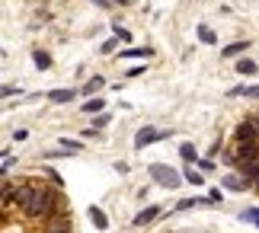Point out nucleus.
<instances>
[{"label":"nucleus","instance_id":"20","mask_svg":"<svg viewBox=\"0 0 259 233\" xmlns=\"http://www.w3.org/2000/svg\"><path fill=\"white\" fill-rule=\"evenodd\" d=\"M35 67L38 70H48V67H52V58H48L45 52H35Z\"/></svg>","mask_w":259,"mask_h":233},{"label":"nucleus","instance_id":"15","mask_svg":"<svg viewBox=\"0 0 259 233\" xmlns=\"http://www.w3.org/2000/svg\"><path fill=\"white\" fill-rule=\"evenodd\" d=\"M246 45H250V42H231V45H224V48H221V55H224V58H234V55L246 52Z\"/></svg>","mask_w":259,"mask_h":233},{"label":"nucleus","instance_id":"16","mask_svg":"<svg viewBox=\"0 0 259 233\" xmlns=\"http://www.w3.org/2000/svg\"><path fill=\"white\" fill-rule=\"evenodd\" d=\"M183 176H186V182H192V185H205V179H202V173H198V169H195L192 163L186 166V173H183Z\"/></svg>","mask_w":259,"mask_h":233},{"label":"nucleus","instance_id":"7","mask_svg":"<svg viewBox=\"0 0 259 233\" xmlns=\"http://www.w3.org/2000/svg\"><path fill=\"white\" fill-rule=\"evenodd\" d=\"M163 214V208L160 205H151V208H144L141 214H135V227H144V224H151V220H157Z\"/></svg>","mask_w":259,"mask_h":233},{"label":"nucleus","instance_id":"6","mask_svg":"<svg viewBox=\"0 0 259 233\" xmlns=\"http://www.w3.org/2000/svg\"><path fill=\"white\" fill-rule=\"evenodd\" d=\"M221 185H227V189H231V192H246V189L253 185V182L246 179L243 173H240V176H237V173H227V176L221 179Z\"/></svg>","mask_w":259,"mask_h":233},{"label":"nucleus","instance_id":"22","mask_svg":"<svg viewBox=\"0 0 259 233\" xmlns=\"http://www.w3.org/2000/svg\"><path fill=\"white\" fill-rule=\"evenodd\" d=\"M61 150H64V154H77V150H80V141H61Z\"/></svg>","mask_w":259,"mask_h":233},{"label":"nucleus","instance_id":"28","mask_svg":"<svg viewBox=\"0 0 259 233\" xmlns=\"http://www.w3.org/2000/svg\"><path fill=\"white\" fill-rule=\"evenodd\" d=\"M208 198H211L214 205H218V201H221V189H211V192H208Z\"/></svg>","mask_w":259,"mask_h":233},{"label":"nucleus","instance_id":"4","mask_svg":"<svg viewBox=\"0 0 259 233\" xmlns=\"http://www.w3.org/2000/svg\"><path fill=\"white\" fill-rule=\"evenodd\" d=\"M170 131H157V128H141L138 131V137H135V147L138 150H144L147 144H157V141H163Z\"/></svg>","mask_w":259,"mask_h":233},{"label":"nucleus","instance_id":"1","mask_svg":"<svg viewBox=\"0 0 259 233\" xmlns=\"http://www.w3.org/2000/svg\"><path fill=\"white\" fill-rule=\"evenodd\" d=\"M13 198L26 217H48L55 214V205H58V195L42 182H19V185H13Z\"/></svg>","mask_w":259,"mask_h":233},{"label":"nucleus","instance_id":"19","mask_svg":"<svg viewBox=\"0 0 259 233\" xmlns=\"http://www.w3.org/2000/svg\"><path fill=\"white\" fill-rule=\"evenodd\" d=\"M179 157H183L186 163H195V147L192 144H179Z\"/></svg>","mask_w":259,"mask_h":233},{"label":"nucleus","instance_id":"26","mask_svg":"<svg viewBox=\"0 0 259 233\" xmlns=\"http://www.w3.org/2000/svg\"><path fill=\"white\" fill-rule=\"evenodd\" d=\"M243 96H246V99H259V86H246Z\"/></svg>","mask_w":259,"mask_h":233},{"label":"nucleus","instance_id":"25","mask_svg":"<svg viewBox=\"0 0 259 233\" xmlns=\"http://www.w3.org/2000/svg\"><path fill=\"white\" fill-rule=\"evenodd\" d=\"M198 166H202V173H211V169H214V160L211 157H208V160H198Z\"/></svg>","mask_w":259,"mask_h":233},{"label":"nucleus","instance_id":"5","mask_svg":"<svg viewBox=\"0 0 259 233\" xmlns=\"http://www.w3.org/2000/svg\"><path fill=\"white\" fill-rule=\"evenodd\" d=\"M234 134H237V141H256V137H259V118H246V121H240Z\"/></svg>","mask_w":259,"mask_h":233},{"label":"nucleus","instance_id":"17","mask_svg":"<svg viewBox=\"0 0 259 233\" xmlns=\"http://www.w3.org/2000/svg\"><path fill=\"white\" fill-rule=\"evenodd\" d=\"M195 32H198V42H205V45H214V42H218V35H214L208 26H198Z\"/></svg>","mask_w":259,"mask_h":233},{"label":"nucleus","instance_id":"27","mask_svg":"<svg viewBox=\"0 0 259 233\" xmlns=\"http://www.w3.org/2000/svg\"><path fill=\"white\" fill-rule=\"evenodd\" d=\"M115 35L122 38V42H132V32H128V29H118V26H115Z\"/></svg>","mask_w":259,"mask_h":233},{"label":"nucleus","instance_id":"10","mask_svg":"<svg viewBox=\"0 0 259 233\" xmlns=\"http://www.w3.org/2000/svg\"><path fill=\"white\" fill-rule=\"evenodd\" d=\"M71 99H74V89H52V93H48V103H55V106L71 103Z\"/></svg>","mask_w":259,"mask_h":233},{"label":"nucleus","instance_id":"13","mask_svg":"<svg viewBox=\"0 0 259 233\" xmlns=\"http://www.w3.org/2000/svg\"><path fill=\"white\" fill-rule=\"evenodd\" d=\"M103 86H106V80H103V77H90L87 83H83V93H87V96H93V93H99Z\"/></svg>","mask_w":259,"mask_h":233},{"label":"nucleus","instance_id":"11","mask_svg":"<svg viewBox=\"0 0 259 233\" xmlns=\"http://www.w3.org/2000/svg\"><path fill=\"white\" fill-rule=\"evenodd\" d=\"M90 220H93V227H96V230H106V227H109V217L103 214V208H96V205L90 208Z\"/></svg>","mask_w":259,"mask_h":233},{"label":"nucleus","instance_id":"21","mask_svg":"<svg viewBox=\"0 0 259 233\" xmlns=\"http://www.w3.org/2000/svg\"><path fill=\"white\" fill-rule=\"evenodd\" d=\"M48 227L52 230H67L71 227V217H55V220H48Z\"/></svg>","mask_w":259,"mask_h":233},{"label":"nucleus","instance_id":"29","mask_svg":"<svg viewBox=\"0 0 259 233\" xmlns=\"http://www.w3.org/2000/svg\"><path fill=\"white\" fill-rule=\"evenodd\" d=\"M93 4H96V7H109V4H112V0H93Z\"/></svg>","mask_w":259,"mask_h":233},{"label":"nucleus","instance_id":"12","mask_svg":"<svg viewBox=\"0 0 259 233\" xmlns=\"http://www.w3.org/2000/svg\"><path fill=\"white\" fill-rule=\"evenodd\" d=\"M256 70H259V64H256V61H250V58H240V61H237V74L250 77V74H256Z\"/></svg>","mask_w":259,"mask_h":233},{"label":"nucleus","instance_id":"18","mask_svg":"<svg viewBox=\"0 0 259 233\" xmlns=\"http://www.w3.org/2000/svg\"><path fill=\"white\" fill-rule=\"evenodd\" d=\"M240 220H246V224H256V227H259V208H246V211H240Z\"/></svg>","mask_w":259,"mask_h":233},{"label":"nucleus","instance_id":"3","mask_svg":"<svg viewBox=\"0 0 259 233\" xmlns=\"http://www.w3.org/2000/svg\"><path fill=\"white\" fill-rule=\"evenodd\" d=\"M147 176H151L157 185H166V189H179L183 179H186V176H179L176 169L166 166V163H151V166H147Z\"/></svg>","mask_w":259,"mask_h":233},{"label":"nucleus","instance_id":"24","mask_svg":"<svg viewBox=\"0 0 259 233\" xmlns=\"http://www.w3.org/2000/svg\"><path fill=\"white\" fill-rule=\"evenodd\" d=\"M106 125H109V115H106V112H99V115H96V121H93V128L99 131V128H106Z\"/></svg>","mask_w":259,"mask_h":233},{"label":"nucleus","instance_id":"2","mask_svg":"<svg viewBox=\"0 0 259 233\" xmlns=\"http://www.w3.org/2000/svg\"><path fill=\"white\" fill-rule=\"evenodd\" d=\"M231 166H237L243 173L246 166H253V163H259V144L256 141H237V150H234V157L227 160Z\"/></svg>","mask_w":259,"mask_h":233},{"label":"nucleus","instance_id":"23","mask_svg":"<svg viewBox=\"0 0 259 233\" xmlns=\"http://www.w3.org/2000/svg\"><path fill=\"white\" fill-rule=\"evenodd\" d=\"M118 42H122L118 35H115V38H106V42H103V52H106V55H112L115 48H118Z\"/></svg>","mask_w":259,"mask_h":233},{"label":"nucleus","instance_id":"9","mask_svg":"<svg viewBox=\"0 0 259 233\" xmlns=\"http://www.w3.org/2000/svg\"><path fill=\"white\" fill-rule=\"evenodd\" d=\"M198 205H214V201L211 198H183V201H179V205H176V211H192V208H198Z\"/></svg>","mask_w":259,"mask_h":233},{"label":"nucleus","instance_id":"8","mask_svg":"<svg viewBox=\"0 0 259 233\" xmlns=\"http://www.w3.org/2000/svg\"><path fill=\"white\" fill-rule=\"evenodd\" d=\"M103 109H106V103H103V99H99V96H90L87 103H83V109H80V112H87V115H99Z\"/></svg>","mask_w":259,"mask_h":233},{"label":"nucleus","instance_id":"14","mask_svg":"<svg viewBox=\"0 0 259 233\" xmlns=\"http://www.w3.org/2000/svg\"><path fill=\"white\" fill-rule=\"evenodd\" d=\"M154 52L151 48H122V52H118V58H151Z\"/></svg>","mask_w":259,"mask_h":233}]
</instances>
